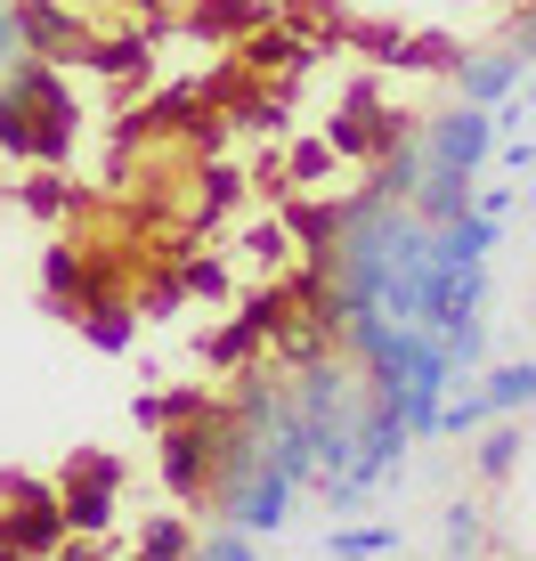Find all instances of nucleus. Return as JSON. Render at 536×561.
Segmentation results:
<instances>
[{
    "instance_id": "nucleus-1",
    "label": "nucleus",
    "mask_w": 536,
    "mask_h": 561,
    "mask_svg": "<svg viewBox=\"0 0 536 561\" xmlns=\"http://www.w3.org/2000/svg\"><path fill=\"white\" fill-rule=\"evenodd\" d=\"M73 520L57 505V480H33V472H9L0 480V546L9 553H66Z\"/></svg>"
},
{
    "instance_id": "nucleus-2",
    "label": "nucleus",
    "mask_w": 536,
    "mask_h": 561,
    "mask_svg": "<svg viewBox=\"0 0 536 561\" xmlns=\"http://www.w3.org/2000/svg\"><path fill=\"white\" fill-rule=\"evenodd\" d=\"M212 432H220V408L203 399L196 415H171L155 432V463H163V489L179 496V505L203 513V496H212Z\"/></svg>"
},
{
    "instance_id": "nucleus-3",
    "label": "nucleus",
    "mask_w": 536,
    "mask_h": 561,
    "mask_svg": "<svg viewBox=\"0 0 536 561\" xmlns=\"http://www.w3.org/2000/svg\"><path fill=\"white\" fill-rule=\"evenodd\" d=\"M57 505H66L73 537H98L114 520V505H123V456H73L57 472Z\"/></svg>"
},
{
    "instance_id": "nucleus-4",
    "label": "nucleus",
    "mask_w": 536,
    "mask_h": 561,
    "mask_svg": "<svg viewBox=\"0 0 536 561\" xmlns=\"http://www.w3.org/2000/svg\"><path fill=\"white\" fill-rule=\"evenodd\" d=\"M90 16H82V0H16V42H25L33 57H57V66H82V49H90Z\"/></svg>"
},
{
    "instance_id": "nucleus-5",
    "label": "nucleus",
    "mask_w": 536,
    "mask_h": 561,
    "mask_svg": "<svg viewBox=\"0 0 536 561\" xmlns=\"http://www.w3.org/2000/svg\"><path fill=\"white\" fill-rule=\"evenodd\" d=\"M496 154V114L488 106H447V114H431L423 123V163H455V171H480Z\"/></svg>"
},
{
    "instance_id": "nucleus-6",
    "label": "nucleus",
    "mask_w": 536,
    "mask_h": 561,
    "mask_svg": "<svg viewBox=\"0 0 536 561\" xmlns=\"http://www.w3.org/2000/svg\"><path fill=\"white\" fill-rule=\"evenodd\" d=\"M447 73H455V90H464L471 106H496V99H512V90L528 82V57L512 49V42H496V49H471V57L455 49V66H447Z\"/></svg>"
},
{
    "instance_id": "nucleus-7",
    "label": "nucleus",
    "mask_w": 536,
    "mask_h": 561,
    "mask_svg": "<svg viewBox=\"0 0 536 561\" xmlns=\"http://www.w3.org/2000/svg\"><path fill=\"white\" fill-rule=\"evenodd\" d=\"M236 66L260 73V82H293V73L310 66V42L284 33V25H253V33H244V49H236Z\"/></svg>"
},
{
    "instance_id": "nucleus-8",
    "label": "nucleus",
    "mask_w": 536,
    "mask_h": 561,
    "mask_svg": "<svg viewBox=\"0 0 536 561\" xmlns=\"http://www.w3.org/2000/svg\"><path fill=\"white\" fill-rule=\"evenodd\" d=\"M480 171H455V163H423V180H415V211H423L431 228H447V220H464L471 196H480Z\"/></svg>"
},
{
    "instance_id": "nucleus-9",
    "label": "nucleus",
    "mask_w": 536,
    "mask_h": 561,
    "mask_svg": "<svg viewBox=\"0 0 536 561\" xmlns=\"http://www.w3.org/2000/svg\"><path fill=\"white\" fill-rule=\"evenodd\" d=\"M244 187H253V171H236V163H203V171H196V204H187V220H196V228H220L228 211L244 204Z\"/></svg>"
},
{
    "instance_id": "nucleus-10",
    "label": "nucleus",
    "mask_w": 536,
    "mask_h": 561,
    "mask_svg": "<svg viewBox=\"0 0 536 561\" xmlns=\"http://www.w3.org/2000/svg\"><path fill=\"white\" fill-rule=\"evenodd\" d=\"M73 325H82V334L98 342V351H130V342H139V301H130L123 285H114V294H98V301H90Z\"/></svg>"
},
{
    "instance_id": "nucleus-11",
    "label": "nucleus",
    "mask_w": 536,
    "mask_h": 561,
    "mask_svg": "<svg viewBox=\"0 0 536 561\" xmlns=\"http://www.w3.org/2000/svg\"><path fill=\"white\" fill-rule=\"evenodd\" d=\"M33 147H42V106L25 99V90L0 73V154H16V163H33Z\"/></svg>"
},
{
    "instance_id": "nucleus-12",
    "label": "nucleus",
    "mask_w": 536,
    "mask_h": 561,
    "mask_svg": "<svg viewBox=\"0 0 536 561\" xmlns=\"http://www.w3.org/2000/svg\"><path fill=\"white\" fill-rule=\"evenodd\" d=\"M253 25H268V0H203V9L187 16L196 42H244Z\"/></svg>"
},
{
    "instance_id": "nucleus-13",
    "label": "nucleus",
    "mask_w": 536,
    "mask_h": 561,
    "mask_svg": "<svg viewBox=\"0 0 536 561\" xmlns=\"http://www.w3.org/2000/svg\"><path fill=\"white\" fill-rule=\"evenodd\" d=\"M82 66L106 73V82H130V73H147V25H139V33H90Z\"/></svg>"
},
{
    "instance_id": "nucleus-14",
    "label": "nucleus",
    "mask_w": 536,
    "mask_h": 561,
    "mask_svg": "<svg viewBox=\"0 0 536 561\" xmlns=\"http://www.w3.org/2000/svg\"><path fill=\"white\" fill-rule=\"evenodd\" d=\"M521 448H528V423L521 415H496V432L471 448V463H480V480L496 489V480H512V463H521Z\"/></svg>"
},
{
    "instance_id": "nucleus-15",
    "label": "nucleus",
    "mask_w": 536,
    "mask_h": 561,
    "mask_svg": "<svg viewBox=\"0 0 536 561\" xmlns=\"http://www.w3.org/2000/svg\"><path fill=\"white\" fill-rule=\"evenodd\" d=\"M480 391H488L496 415H521V408H536V366L528 358H504V366H488V375H480Z\"/></svg>"
},
{
    "instance_id": "nucleus-16",
    "label": "nucleus",
    "mask_w": 536,
    "mask_h": 561,
    "mask_svg": "<svg viewBox=\"0 0 536 561\" xmlns=\"http://www.w3.org/2000/svg\"><path fill=\"white\" fill-rule=\"evenodd\" d=\"M260 325L253 318H236V325H220V334H203V366H212V375H236V366H253L260 358Z\"/></svg>"
},
{
    "instance_id": "nucleus-17",
    "label": "nucleus",
    "mask_w": 536,
    "mask_h": 561,
    "mask_svg": "<svg viewBox=\"0 0 536 561\" xmlns=\"http://www.w3.org/2000/svg\"><path fill=\"white\" fill-rule=\"evenodd\" d=\"M236 253L253 261V268H268V277H284V268H293V220H253Z\"/></svg>"
},
{
    "instance_id": "nucleus-18",
    "label": "nucleus",
    "mask_w": 536,
    "mask_h": 561,
    "mask_svg": "<svg viewBox=\"0 0 536 561\" xmlns=\"http://www.w3.org/2000/svg\"><path fill=\"white\" fill-rule=\"evenodd\" d=\"M488 415H496V408H488V391H480V382H464V391L439 399V439H471Z\"/></svg>"
},
{
    "instance_id": "nucleus-19",
    "label": "nucleus",
    "mask_w": 536,
    "mask_h": 561,
    "mask_svg": "<svg viewBox=\"0 0 536 561\" xmlns=\"http://www.w3.org/2000/svg\"><path fill=\"white\" fill-rule=\"evenodd\" d=\"M439 546H447V553H488L496 537L480 529V505H464V496H455V505L439 513Z\"/></svg>"
},
{
    "instance_id": "nucleus-20",
    "label": "nucleus",
    "mask_w": 536,
    "mask_h": 561,
    "mask_svg": "<svg viewBox=\"0 0 536 561\" xmlns=\"http://www.w3.org/2000/svg\"><path fill=\"white\" fill-rule=\"evenodd\" d=\"M196 408H203V382H179V391H147L130 415H139V432H163L171 415H196Z\"/></svg>"
},
{
    "instance_id": "nucleus-21",
    "label": "nucleus",
    "mask_w": 536,
    "mask_h": 561,
    "mask_svg": "<svg viewBox=\"0 0 536 561\" xmlns=\"http://www.w3.org/2000/svg\"><path fill=\"white\" fill-rule=\"evenodd\" d=\"M139 553L187 561V553H196V529H187V520H171V513H155V520H139Z\"/></svg>"
},
{
    "instance_id": "nucleus-22",
    "label": "nucleus",
    "mask_w": 536,
    "mask_h": 561,
    "mask_svg": "<svg viewBox=\"0 0 536 561\" xmlns=\"http://www.w3.org/2000/svg\"><path fill=\"white\" fill-rule=\"evenodd\" d=\"M260 553V537L244 529V520H220V529H196V561H244Z\"/></svg>"
},
{
    "instance_id": "nucleus-23",
    "label": "nucleus",
    "mask_w": 536,
    "mask_h": 561,
    "mask_svg": "<svg viewBox=\"0 0 536 561\" xmlns=\"http://www.w3.org/2000/svg\"><path fill=\"white\" fill-rule=\"evenodd\" d=\"M179 294H196V301H228V261L187 253V261H179Z\"/></svg>"
},
{
    "instance_id": "nucleus-24",
    "label": "nucleus",
    "mask_w": 536,
    "mask_h": 561,
    "mask_svg": "<svg viewBox=\"0 0 536 561\" xmlns=\"http://www.w3.org/2000/svg\"><path fill=\"white\" fill-rule=\"evenodd\" d=\"M325 553H398L391 520H366V529H325Z\"/></svg>"
},
{
    "instance_id": "nucleus-25",
    "label": "nucleus",
    "mask_w": 536,
    "mask_h": 561,
    "mask_svg": "<svg viewBox=\"0 0 536 561\" xmlns=\"http://www.w3.org/2000/svg\"><path fill=\"white\" fill-rule=\"evenodd\" d=\"M325 171H334V147H325V139H301L293 154H284V180H293V187H317Z\"/></svg>"
},
{
    "instance_id": "nucleus-26",
    "label": "nucleus",
    "mask_w": 536,
    "mask_h": 561,
    "mask_svg": "<svg viewBox=\"0 0 536 561\" xmlns=\"http://www.w3.org/2000/svg\"><path fill=\"white\" fill-rule=\"evenodd\" d=\"M25 211H42V220L73 211V180H33V187H25Z\"/></svg>"
},
{
    "instance_id": "nucleus-27",
    "label": "nucleus",
    "mask_w": 536,
    "mask_h": 561,
    "mask_svg": "<svg viewBox=\"0 0 536 561\" xmlns=\"http://www.w3.org/2000/svg\"><path fill=\"white\" fill-rule=\"evenodd\" d=\"M496 163L504 171H536V147L521 139V130H504V139H496Z\"/></svg>"
},
{
    "instance_id": "nucleus-28",
    "label": "nucleus",
    "mask_w": 536,
    "mask_h": 561,
    "mask_svg": "<svg viewBox=\"0 0 536 561\" xmlns=\"http://www.w3.org/2000/svg\"><path fill=\"white\" fill-rule=\"evenodd\" d=\"M504 42H512V49H521L528 66H536V0H521V16H512V33H504Z\"/></svg>"
},
{
    "instance_id": "nucleus-29",
    "label": "nucleus",
    "mask_w": 536,
    "mask_h": 561,
    "mask_svg": "<svg viewBox=\"0 0 536 561\" xmlns=\"http://www.w3.org/2000/svg\"><path fill=\"white\" fill-rule=\"evenodd\" d=\"M471 211H488V220H504V211H512V187H504V180H488L480 196H471Z\"/></svg>"
},
{
    "instance_id": "nucleus-30",
    "label": "nucleus",
    "mask_w": 536,
    "mask_h": 561,
    "mask_svg": "<svg viewBox=\"0 0 536 561\" xmlns=\"http://www.w3.org/2000/svg\"><path fill=\"white\" fill-rule=\"evenodd\" d=\"M16 49H25V42H16V0H0V73H9Z\"/></svg>"
},
{
    "instance_id": "nucleus-31",
    "label": "nucleus",
    "mask_w": 536,
    "mask_h": 561,
    "mask_svg": "<svg viewBox=\"0 0 536 561\" xmlns=\"http://www.w3.org/2000/svg\"><path fill=\"white\" fill-rule=\"evenodd\" d=\"M90 9V0H82ZM106 9H130V16H163V0H106Z\"/></svg>"
},
{
    "instance_id": "nucleus-32",
    "label": "nucleus",
    "mask_w": 536,
    "mask_h": 561,
    "mask_svg": "<svg viewBox=\"0 0 536 561\" xmlns=\"http://www.w3.org/2000/svg\"><path fill=\"white\" fill-rule=\"evenodd\" d=\"M528 211H536V171H528Z\"/></svg>"
},
{
    "instance_id": "nucleus-33",
    "label": "nucleus",
    "mask_w": 536,
    "mask_h": 561,
    "mask_svg": "<svg viewBox=\"0 0 536 561\" xmlns=\"http://www.w3.org/2000/svg\"><path fill=\"white\" fill-rule=\"evenodd\" d=\"M521 99H528V114H536V82H528V90H521Z\"/></svg>"
},
{
    "instance_id": "nucleus-34",
    "label": "nucleus",
    "mask_w": 536,
    "mask_h": 561,
    "mask_svg": "<svg viewBox=\"0 0 536 561\" xmlns=\"http://www.w3.org/2000/svg\"><path fill=\"white\" fill-rule=\"evenodd\" d=\"M471 9H504V0H471Z\"/></svg>"
}]
</instances>
